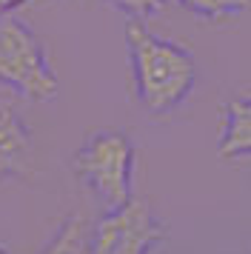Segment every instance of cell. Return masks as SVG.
<instances>
[{"label": "cell", "instance_id": "obj_1", "mask_svg": "<svg viewBox=\"0 0 251 254\" xmlns=\"http://www.w3.org/2000/svg\"><path fill=\"white\" fill-rule=\"evenodd\" d=\"M126 43L140 106L151 115H169L186 103L197 83V63L180 43L157 37L143 20L128 17Z\"/></svg>", "mask_w": 251, "mask_h": 254}, {"label": "cell", "instance_id": "obj_2", "mask_svg": "<svg viewBox=\"0 0 251 254\" xmlns=\"http://www.w3.org/2000/svg\"><path fill=\"white\" fill-rule=\"evenodd\" d=\"M74 172L106 211L126 206L134 180V143L114 128L94 131L74 154Z\"/></svg>", "mask_w": 251, "mask_h": 254}, {"label": "cell", "instance_id": "obj_3", "mask_svg": "<svg viewBox=\"0 0 251 254\" xmlns=\"http://www.w3.org/2000/svg\"><path fill=\"white\" fill-rule=\"evenodd\" d=\"M0 83L26 100H55L60 92L40 37L14 14H0Z\"/></svg>", "mask_w": 251, "mask_h": 254}, {"label": "cell", "instance_id": "obj_4", "mask_svg": "<svg viewBox=\"0 0 251 254\" xmlns=\"http://www.w3.org/2000/svg\"><path fill=\"white\" fill-rule=\"evenodd\" d=\"M160 240H166V223L154 214L148 200L131 197L94 223L91 254H151Z\"/></svg>", "mask_w": 251, "mask_h": 254}, {"label": "cell", "instance_id": "obj_5", "mask_svg": "<svg viewBox=\"0 0 251 254\" xmlns=\"http://www.w3.org/2000/svg\"><path fill=\"white\" fill-rule=\"evenodd\" d=\"M32 166V134L11 106L0 103V177H26Z\"/></svg>", "mask_w": 251, "mask_h": 254}, {"label": "cell", "instance_id": "obj_6", "mask_svg": "<svg viewBox=\"0 0 251 254\" xmlns=\"http://www.w3.org/2000/svg\"><path fill=\"white\" fill-rule=\"evenodd\" d=\"M217 154L223 160L251 157V94L231 97L223 106V128H220Z\"/></svg>", "mask_w": 251, "mask_h": 254}, {"label": "cell", "instance_id": "obj_7", "mask_svg": "<svg viewBox=\"0 0 251 254\" xmlns=\"http://www.w3.org/2000/svg\"><path fill=\"white\" fill-rule=\"evenodd\" d=\"M43 254H91V229L86 217L71 214L46 243Z\"/></svg>", "mask_w": 251, "mask_h": 254}, {"label": "cell", "instance_id": "obj_8", "mask_svg": "<svg viewBox=\"0 0 251 254\" xmlns=\"http://www.w3.org/2000/svg\"><path fill=\"white\" fill-rule=\"evenodd\" d=\"M177 3L205 20H226L234 14L251 12V0H177Z\"/></svg>", "mask_w": 251, "mask_h": 254}, {"label": "cell", "instance_id": "obj_9", "mask_svg": "<svg viewBox=\"0 0 251 254\" xmlns=\"http://www.w3.org/2000/svg\"><path fill=\"white\" fill-rule=\"evenodd\" d=\"M109 3L134 20H146L154 12H160V6H163V0H109Z\"/></svg>", "mask_w": 251, "mask_h": 254}, {"label": "cell", "instance_id": "obj_10", "mask_svg": "<svg viewBox=\"0 0 251 254\" xmlns=\"http://www.w3.org/2000/svg\"><path fill=\"white\" fill-rule=\"evenodd\" d=\"M23 3H29V0H0V14H9L11 9H17Z\"/></svg>", "mask_w": 251, "mask_h": 254}, {"label": "cell", "instance_id": "obj_11", "mask_svg": "<svg viewBox=\"0 0 251 254\" xmlns=\"http://www.w3.org/2000/svg\"><path fill=\"white\" fill-rule=\"evenodd\" d=\"M0 254H9V252H6V249H3V246H0Z\"/></svg>", "mask_w": 251, "mask_h": 254}]
</instances>
